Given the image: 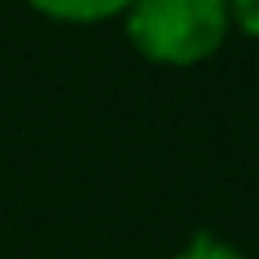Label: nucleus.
<instances>
[{"label": "nucleus", "instance_id": "obj_1", "mask_svg": "<svg viewBox=\"0 0 259 259\" xmlns=\"http://www.w3.org/2000/svg\"><path fill=\"white\" fill-rule=\"evenodd\" d=\"M125 30L147 61L194 65L221 48L229 30V0H130Z\"/></svg>", "mask_w": 259, "mask_h": 259}, {"label": "nucleus", "instance_id": "obj_2", "mask_svg": "<svg viewBox=\"0 0 259 259\" xmlns=\"http://www.w3.org/2000/svg\"><path fill=\"white\" fill-rule=\"evenodd\" d=\"M39 13L48 18H61V22H100L112 18V13L130 9V0H30Z\"/></svg>", "mask_w": 259, "mask_h": 259}, {"label": "nucleus", "instance_id": "obj_3", "mask_svg": "<svg viewBox=\"0 0 259 259\" xmlns=\"http://www.w3.org/2000/svg\"><path fill=\"white\" fill-rule=\"evenodd\" d=\"M177 259H242V255L233 246H225V242H216L212 233H194L190 246H186Z\"/></svg>", "mask_w": 259, "mask_h": 259}, {"label": "nucleus", "instance_id": "obj_4", "mask_svg": "<svg viewBox=\"0 0 259 259\" xmlns=\"http://www.w3.org/2000/svg\"><path fill=\"white\" fill-rule=\"evenodd\" d=\"M229 18L238 22L246 35L259 39V0H229Z\"/></svg>", "mask_w": 259, "mask_h": 259}]
</instances>
